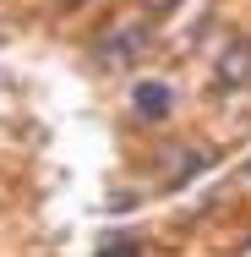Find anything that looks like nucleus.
Instances as JSON below:
<instances>
[{
    "mask_svg": "<svg viewBox=\"0 0 251 257\" xmlns=\"http://www.w3.org/2000/svg\"><path fill=\"white\" fill-rule=\"evenodd\" d=\"M148 44H153V33L148 28H115L109 39H104V66H131V60H142L148 55Z\"/></svg>",
    "mask_w": 251,
    "mask_h": 257,
    "instance_id": "nucleus-1",
    "label": "nucleus"
},
{
    "mask_svg": "<svg viewBox=\"0 0 251 257\" xmlns=\"http://www.w3.org/2000/svg\"><path fill=\"white\" fill-rule=\"evenodd\" d=\"M218 88H246L251 82V44H229L224 60H218V77H213Z\"/></svg>",
    "mask_w": 251,
    "mask_h": 257,
    "instance_id": "nucleus-2",
    "label": "nucleus"
},
{
    "mask_svg": "<svg viewBox=\"0 0 251 257\" xmlns=\"http://www.w3.org/2000/svg\"><path fill=\"white\" fill-rule=\"evenodd\" d=\"M169 88H164V82H137V93H131V109H137V115H148V120H164V115H169Z\"/></svg>",
    "mask_w": 251,
    "mask_h": 257,
    "instance_id": "nucleus-3",
    "label": "nucleus"
},
{
    "mask_svg": "<svg viewBox=\"0 0 251 257\" xmlns=\"http://www.w3.org/2000/svg\"><path fill=\"white\" fill-rule=\"evenodd\" d=\"M99 257H148L142 252V241H131V235H120V241H104Z\"/></svg>",
    "mask_w": 251,
    "mask_h": 257,
    "instance_id": "nucleus-4",
    "label": "nucleus"
},
{
    "mask_svg": "<svg viewBox=\"0 0 251 257\" xmlns=\"http://www.w3.org/2000/svg\"><path fill=\"white\" fill-rule=\"evenodd\" d=\"M180 11V0H142V17L148 22H164V17H175Z\"/></svg>",
    "mask_w": 251,
    "mask_h": 257,
    "instance_id": "nucleus-5",
    "label": "nucleus"
},
{
    "mask_svg": "<svg viewBox=\"0 0 251 257\" xmlns=\"http://www.w3.org/2000/svg\"><path fill=\"white\" fill-rule=\"evenodd\" d=\"M235 257H251V235H246V241H240V252H235Z\"/></svg>",
    "mask_w": 251,
    "mask_h": 257,
    "instance_id": "nucleus-6",
    "label": "nucleus"
},
{
    "mask_svg": "<svg viewBox=\"0 0 251 257\" xmlns=\"http://www.w3.org/2000/svg\"><path fill=\"white\" fill-rule=\"evenodd\" d=\"M66 6H88V0H66Z\"/></svg>",
    "mask_w": 251,
    "mask_h": 257,
    "instance_id": "nucleus-7",
    "label": "nucleus"
},
{
    "mask_svg": "<svg viewBox=\"0 0 251 257\" xmlns=\"http://www.w3.org/2000/svg\"><path fill=\"white\" fill-rule=\"evenodd\" d=\"M246 175H251V164H246Z\"/></svg>",
    "mask_w": 251,
    "mask_h": 257,
    "instance_id": "nucleus-8",
    "label": "nucleus"
}]
</instances>
